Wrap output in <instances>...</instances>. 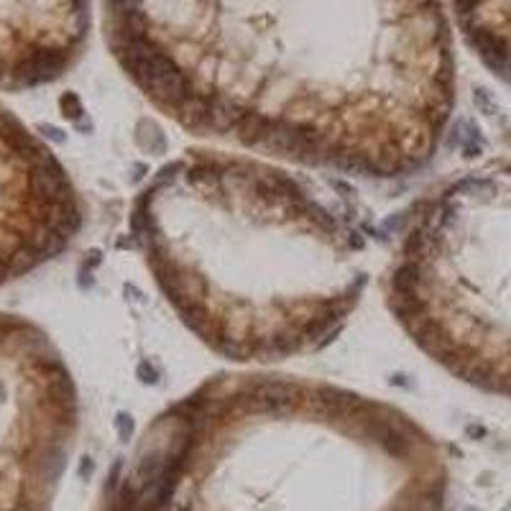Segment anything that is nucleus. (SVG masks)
Instances as JSON below:
<instances>
[{
  "mask_svg": "<svg viewBox=\"0 0 511 511\" xmlns=\"http://www.w3.org/2000/svg\"><path fill=\"white\" fill-rule=\"evenodd\" d=\"M103 26L174 126L315 169L409 177L458 100L445 0H103Z\"/></svg>",
  "mask_w": 511,
  "mask_h": 511,
  "instance_id": "nucleus-1",
  "label": "nucleus"
},
{
  "mask_svg": "<svg viewBox=\"0 0 511 511\" xmlns=\"http://www.w3.org/2000/svg\"><path fill=\"white\" fill-rule=\"evenodd\" d=\"M128 228L182 325L230 364L325 348L368 284L358 230L253 154L182 151L136 194Z\"/></svg>",
  "mask_w": 511,
  "mask_h": 511,
  "instance_id": "nucleus-2",
  "label": "nucleus"
},
{
  "mask_svg": "<svg viewBox=\"0 0 511 511\" xmlns=\"http://www.w3.org/2000/svg\"><path fill=\"white\" fill-rule=\"evenodd\" d=\"M386 302L432 364L511 399V159L458 171L412 205Z\"/></svg>",
  "mask_w": 511,
  "mask_h": 511,
  "instance_id": "nucleus-3",
  "label": "nucleus"
},
{
  "mask_svg": "<svg viewBox=\"0 0 511 511\" xmlns=\"http://www.w3.org/2000/svg\"><path fill=\"white\" fill-rule=\"evenodd\" d=\"M92 0H0V87H38L74 67Z\"/></svg>",
  "mask_w": 511,
  "mask_h": 511,
  "instance_id": "nucleus-4",
  "label": "nucleus"
},
{
  "mask_svg": "<svg viewBox=\"0 0 511 511\" xmlns=\"http://www.w3.org/2000/svg\"><path fill=\"white\" fill-rule=\"evenodd\" d=\"M468 49L511 87V0H450Z\"/></svg>",
  "mask_w": 511,
  "mask_h": 511,
  "instance_id": "nucleus-5",
  "label": "nucleus"
}]
</instances>
